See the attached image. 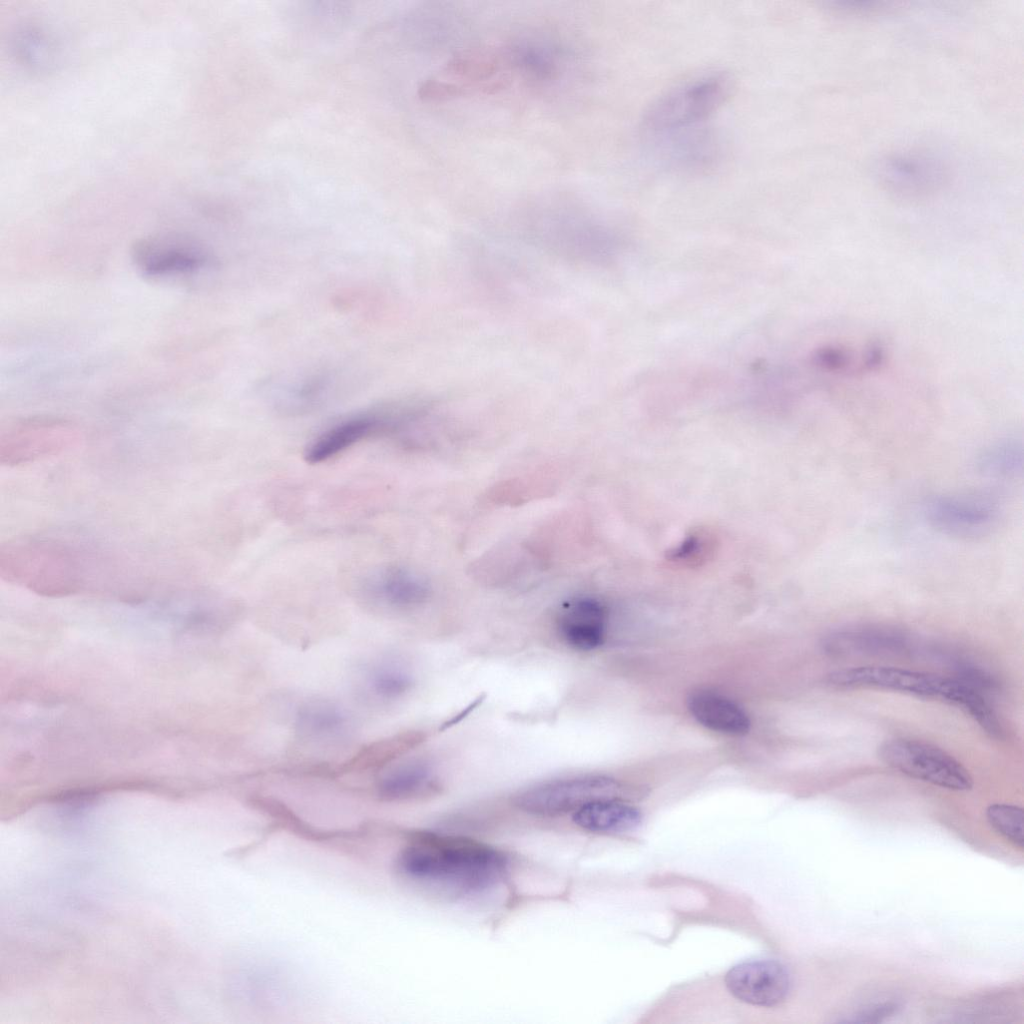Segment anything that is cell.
I'll list each match as a JSON object with an SVG mask.
<instances>
[{"label": "cell", "mask_w": 1024, "mask_h": 1024, "mask_svg": "<svg viewBox=\"0 0 1024 1024\" xmlns=\"http://www.w3.org/2000/svg\"><path fill=\"white\" fill-rule=\"evenodd\" d=\"M730 77L708 72L677 85L645 111L641 135L648 144L673 157L694 160L702 154L706 124L730 94Z\"/></svg>", "instance_id": "cell-1"}, {"label": "cell", "mask_w": 1024, "mask_h": 1024, "mask_svg": "<svg viewBox=\"0 0 1024 1024\" xmlns=\"http://www.w3.org/2000/svg\"><path fill=\"white\" fill-rule=\"evenodd\" d=\"M100 568L91 551L57 538L20 536L0 546V577L46 597L82 591L104 578Z\"/></svg>", "instance_id": "cell-2"}, {"label": "cell", "mask_w": 1024, "mask_h": 1024, "mask_svg": "<svg viewBox=\"0 0 1024 1024\" xmlns=\"http://www.w3.org/2000/svg\"><path fill=\"white\" fill-rule=\"evenodd\" d=\"M398 863L413 878L467 891L493 885L508 865L503 853L485 843L431 833L412 838L402 849Z\"/></svg>", "instance_id": "cell-3"}, {"label": "cell", "mask_w": 1024, "mask_h": 1024, "mask_svg": "<svg viewBox=\"0 0 1024 1024\" xmlns=\"http://www.w3.org/2000/svg\"><path fill=\"white\" fill-rule=\"evenodd\" d=\"M880 759L911 778L954 791L973 787L969 771L939 747L918 740L894 738L881 744Z\"/></svg>", "instance_id": "cell-4"}, {"label": "cell", "mask_w": 1024, "mask_h": 1024, "mask_svg": "<svg viewBox=\"0 0 1024 1024\" xmlns=\"http://www.w3.org/2000/svg\"><path fill=\"white\" fill-rule=\"evenodd\" d=\"M827 682L839 688H879L933 698L955 705L965 684L959 679L890 666H859L836 670Z\"/></svg>", "instance_id": "cell-5"}, {"label": "cell", "mask_w": 1024, "mask_h": 1024, "mask_svg": "<svg viewBox=\"0 0 1024 1024\" xmlns=\"http://www.w3.org/2000/svg\"><path fill=\"white\" fill-rule=\"evenodd\" d=\"M79 430L64 421L35 419L10 425L0 435V463L19 466L62 455L80 445Z\"/></svg>", "instance_id": "cell-6"}, {"label": "cell", "mask_w": 1024, "mask_h": 1024, "mask_svg": "<svg viewBox=\"0 0 1024 1024\" xmlns=\"http://www.w3.org/2000/svg\"><path fill=\"white\" fill-rule=\"evenodd\" d=\"M619 789V783L607 776H577L532 786L518 793L514 803L529 814L556 816L593 800L613 798Z\"/></svg>", "instance_id": "cell-7"}, {"label": "cell", "mask_w": 1024, "mask_h": 1024, "mask_svg": "<svg viewBox=\"0 0 1024 1024\" xmlns=\"http://www.w3.org/2000/svg\"><path fill=\"white\" fill-rule=\"evenodd\" d=\"M725 984L728 991L742 1002L772 1007L787 997L791 976L777 961L755 960L732 967L725 976Z\"/></svg>", "instance_id": "cell-8"}, {"label": "cell", "mask_w": 1024, "mask_h": 1024, "mask_svg": "<svg viewBox=\"0 0 1024 1024\" xmlns=\"http://www.w3.org/2000/svg\"><path fill=\"white\" fill-rule=\"evenodd\" d=\"M876 176L891 193L915 198L935 192L944 183L946 173L943 165L933 158L896 153L880 160Z\"/></svg>", "instance_id": "cell-9"}, {"label": "cell", "mask_w": 1024, "mask_h": 1024, "mask_svg": "<svg viewBox=\"0 0 1024 1024\" xmlns=\"http://www.w3.org/2000/svg\"><path fill=\"white\" fill-rule=\"evenodd\" d=\"M925 513L934 527L956 536L984 534L997 519L995 506L978 497L937 496L928 502Z\"/></svg>", "instance_id": "cell-10"}, {"label": "cell", "mask_w": 1024, "mask_h": 1024, "mask_svg": "<svg viewBox=\"0 0 1024 1024\" xmlns=\"http://www.w3.org/2000/svg\"><path fill=\"white\" fill-rule=\"evenodd\" d=\"M136 265L151 277H169L192 274L201 269L206 258L187 241L173 238H153L138 244L135 249Z\"/></svg>", "instance_id": "cell-11"}, {"label": "cell", "mask_w": 1024, "mask_h": 1024, "mask_svg": "<svg viewBox=\"0 0 1024 1024\" xmlns=\"http://www.w3.org/2000/svg\"><path fill=\"white\" fill-rule=\"evenodd\" d=\"M606 623L605 606L589 596L567 600L557 615V627L562 639L579 651H591L603 643Z\"/></svg>", "instance_id": "cell-12"}, {"label": "cell", "mask_w": 1024, "mask_h": 1024, "mask_svg": "<svg viewBox=\"0 0 1024 1024\" xmlns=\"http://www.w3.org/2000/svg\"><path fill=\"white\" fill-rule=\"evenodd\" d=\"M395 421L375 415H362L337 423L312 440L304 451L309 464L325 462L369 436L393 429Z\"/></svg>", "instance_id": "cell-13"}, {"label": "cell", "mask_w": 1024, "mask_h": 1024, "mask_svg": "<svg viewBox=\"0 0 1024 1024\" xmlns=\"http://www.w3.org/2000/svg\"><path fill=\"white\" fill-rule=\"evenodd\" d=\"M366 590L381 604L400 609L416 607L430 594L429 584L421 575L402 567L376 572L368 579Z\"/></svg>", "instance_id": "cell-14"}, {"label": "cell", "mask_w": 1024, "mask_h": 1024, "mask_svg": "<svg viewBox=\"0 0 1024 1024\" xmlns=\"http://www.w3.org/2000/svg\"><path fill=\"white\" fill-rule=\"evenodd\" d=\"M692 716L703 726L729 735H743L750 729L747 713L731 699L708 690L692 693L688 698Z\"/></svg>", "instance_id": "cell-15"}, {"label": "cell", "mask_w": 1024, "mask_h": 1024, "mask_svg": "<svg viewBox=\"0 0 1024 1024\" xmlns=\"http://www.w3.org/2000/svg\"><path fill=\"white\" fill-rule=\"evenodd\" d=\"M822 645L826 653L835 656L873 654L903 649L906 637L892 628L857 627L828 635Z\"/></svg>", "instance_id": "cell-16"}, {"label": "cell", "mask_w": 1024, "mask_h": 1024, "mask_svg": "<svg viewBox=\"0 0 1024 1024\" xmlns=\"http://www.w3.org/2000/svg\"><path fill=\"white\" fill-rule=\"evenodd\" d=\"M642 819L640 811L613 798L590 801L573 814L574 823L596 833H619L636 828Z\"/></svg>", "instance_id": "cell-17"}, {"label": "cell", "mask_w": 1024, "mask_h": 1024, "mask_svg": "<svg viewBox=\"0 0 1024 1024\" xmlns=\"http://www.w3.org/2000/svg\"><path fill=\"white\" fill-rule=\"evenodd\" d=\"M435 788L431 768L421 762L406 764L387 774L378 785L385 800H405L429 793Z\"/></svg>", "instance_id": "cell-18"}, {"label": "cell", "mask_w": 1024, "mask_h": 1024, "mask_svg": "<svg viewBox=\"0 0 1024 1024\" xmlns=\"http://www.w3.org/2000/svg\"><path fill=\"white\" fill-rule=\"evenodd\" d=\"M345 716L334 704L314 701L304 705L297 715V727L301 734L314 739L332 737L342 730Z\"/></svg>", "instance_id": "cell-19"}, {"label": "cell", "mask_w": 1024, "mask_h": 1024, "mask_svg": "<svg viewBox=\"0 0 1024 1024\" xmlns=\"http://www.w3.org/2000/svg\"><path fill=\"white\" fill-rule=\"evenodd\" d=\"M989 824L1019 849L1024 847L1023 809L1016 805L995 803L986 810Z\"/></svg>", "instance_id": "cell-20"}, {"label": "cell", "mask_w": 1024, "mask_h": 1024, "mask_svg": "<svg viewBox=\"0 0 1024 1024\" xmlns=\"http://www.w3.org/2000/svg\"><path fill=\"white\" fill-rule=\"evenodd\" d=\"M412 683V677L405 670L393 665L377 667L370 677L373 692L384 699L401 697L410 690Z\"/></svg>", "instance_id": "cell-21"}, {"label": "cell", "mask_w": 1024, "mask_h": 1024, "mask_svg": "<svg viewBox=\"0 0 1024 1024\" xmlns=\"http://www.w3.org/2000/svg\"><path fill=\"white\" fill-rule=\"evenodd\" d=\"M406 741L405 738L396 737L371 744L357 754L348 765L350 769H367L381 765L401 751Z\"/></svg>", "instance_id": "cell-22"}, {"label": "cell", "mask_w": 1024, "mask_h": 1024, "mask_svg": "<svg viewBox=\"0 0 1024 1024\" xmlns=\"http://www.w3.org/2000/svg\"><path fill=\"white\" fill-rule=\"evenodd\" d=\"M711 543L705 532H693L668 553L667 559L678 565H692L705 558L711 550Z\"/></svg>", "instance_id": "cell-23"}, {"label": "cell", "mask_w": 1024, "mask_h": 1024, "mask_svg": "<svg viewBox=\"0 0 1024 1024\" xmlns=\"http://www.w3.org/2000/svg\"><path fill=\"white\" fill-rule=\"evenodd\" d=\"M984 466L994 473L1014 472L1021 466V448L1015 444H1005L991 451L984 458Z\"/></svg>", "instance_id": "cell-24"}, {"label": "cell", "mask_w": 1024, "mask_h": 1024, "mask_svg": "<svg viewBox=\"0 0 1024 1024\" xmlns=\"http://www.w3.org/2000/svg\"><path fill=\"white\" fill-rule=\"evenodd\" d=\"M900 1008L898 1002L889 1001L879 1004H874L870 1007L864 1008L863 1010L852 1015L849 1019L841 1020L840 1022L845 1023H877L881 1022L889 1016L893 1015Z\"/></svg>", "instance_id": "cell-25"}]
</instances>
